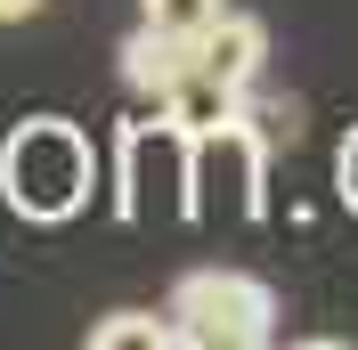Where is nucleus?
<instances>
[{
  "label": "nucleus",
  "instance_id": "obj_1",
  "mask_svg": "<svg viewBox=\"0 0 358 350\" xmlns=\"http://www.w3.org/2000/svg\"><path fill=\"white\" fill-rule=\"evenodd\" d=\"M90 179H98L90 139L73 131V122H57V114L17 122L8 147H0V196H8V212H17V220H41V228L73 220V212L90 204Z\"/></svg>",
  "mask_w": 358,
  "mask_h": 350
},
{
  "label": "nucleus",
  "instance_id": "obj_2",
  "mask_svg": "<svg viewBox=\"0 0 358 350\" xmlns=\"http://www.w3.org/2000/svg\"><path fill=\"white\" fill-rule=\"evenodd\" d=\"M171 326L196 350H261L277 334V293L245 269H187L171 285Z\"/></svg>",
  "mask_w": 358,
  "mask_h": 350
},
{
  "label": "nucleus",
  "instance_id": "obj_3",
  "mask_svg": "<svg viewBox=\"0 0 358 350\" xmlns=\"http://www.w3.org/2000/svg\"><path fill=\"white\" fill-rule=\"evenodd\" d=\"M171 188L179 212H196V147L171 131V122H138V131H122V212H138V188Z\"/></svg>",
  "mask_w": 358,
  "mask_h": 350
},
{
  "label": "nucleus",
  "instance_id": "obj_4",
  "mask_svg": "<svg viewBox=\"0 0 358 350\" xmlns=\"http://www.w3.org/2000/svg\"><path fill=\"white\" fill-rule=\"evenodd\" d=\"M196 66L212 74V82H228V90H252L261 82V66H268V24L261 17H212L196 33Z\"/></svg>",
  "mask_w": 358,
  "mask_h": 350
},
{
  "label": "nucleus",
  "instance_id": "obj_5",
  "mask_svg": "<svg viewBox=\"0 0 358 350\" xmlns=\"http://www.w3.org/2000/svg\"><path fill=\"white\" fill-rule=\"evenodd\" d=\"M155 114H163V122H171L179 139H187V147H196V139L228 131V122L245 114V90H228V82H212V74H203V66H187V74H179V82L163 90V98H155Z\"/></svg>",
  "mask_w": 358,
  "mask_h": 350
},
{
  "label": "nucleus",
  "instance_id": "obj_6",
  "mask_svg": "<svg viewBox=\"0 0 358 350\" xmlns=\"http://www.w3.org/2000/svg\"><path fill=\"white\" fill-rule=\"evenodd\" d=\"M187 66H196V33H163V24L138 17V33L122 41V82H131L138 98H163Z\"/></svg>",
  "mask_w": 358,
  "mask_h": 350
},
{
  "label": "nucleus",
  "instance_id": "obj_7",
  "mask_svg": "<svg viewBox=\"0 0 358 350\" xmlns=\"http://www.w3.org/2000/svg\"><path fill=\"white\" fill-rule=\"evenodd\" d=\"M171 342H179L171 309H163V318H147V309H114V318L90 326V350H171Z\"/></svg>",
  "mask_w": 358,
  "mask_h": 350
},
{
  "label": "nucleus",
  "instance_id": "obj_8",
  "mask_svg": "<svg viewBox=\"0 0 358 350\" xmlns=\"http://www.w3.org/2000/svg\"><path fill=\"white\" fill-rule=\"evenodd\" d=\"M220 8H228V0H138V17L163 24V33H203Z\"/></svg>",
  "mask_w": 358,
  "mask_h": 350
},
{
  "label": "nucleus",
  "instance_id": "obj_9",
  "mask_svg": "<svg viewBox=\"0 0 358 350\" xmlns=\"http://www.w3.org/2000/svg\"><path fill=\"white\" fill-rule=\"evenodd\" d=\"M334 179H342V204L358 212V131L342 139V163H334Z\"/></svg>",
  "mask_w": 358,
  "mask_h": 350
},
{
  "label": "nucleus",
  "instance_id": "obj_10",
  "mask_svg": "<svg viewBox=\"0 0 358 350\" xmlns=\"http://www.w3.org/2000/svg\"><path fill=\"white\" fill-rule=\"evenodd\" d=\"M24 17H41V0H0V24H24Z\"/></svg>",
  "mask_w": 358,
  "mask_h": 350
}]
</instances>
